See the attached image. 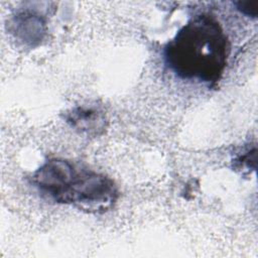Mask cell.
<instances>
[{"label": "cell", "instance_id": "obj_4", "mask_svg": "<svg viewBox=\"0 0 258 258\" xmlns=\"http://www.w3.org/2000/svg\"><path fill=\"white\" fill-rule=\"evenodd\" d=\"M15 31L20 34L25 41L33 42L39 40L44 33V22L35 14L21 13L14 19Z\"/></svg>", "mask_w": 258, "mask_h": 258}, {"label": "cell", "instance_id": "obj_5", "mask_svg": "<svg viewBox=\"0 0 258 258\" xmlns=\"http://www.w3.org/2000/svg\"><path fill=\"white\" fill-rule=\"evenodd\" d=\"M237 9L249 17L256 18L258 15V0H246L235 2Z\"/></svg>", "mask_w": 258, "mask_h": 258}, {"label": "cell", "instance_id": "obj_1", "mask_svg": "<svg viewBox=\"0 0 258 258\" xmlns=\"http://www.w3.org/2000/svg\"><path fill=\"white\" fill-rule=\"evenodd\" d=\"M230 53V42L215 16L202 13L183 25L163 50L167 67L179 78L216 84Z\"/></svg>", "mask_w": 258, "mask_h": 258}, {"label": "cell", "instance_id": "obj_3", "mask_svg": "<svg viewBox=\"0 0 258 258\" xmlns=\"http://www.w3.org/2000/svg\"><path fill=\"white\" fill-rule=\"evenodd\" d=\"M66 118L73 128L87 134H99L105 127V117L95 107H76L67 114Z\"/></svg>", "mask_w": 258, "mask_h": 258}, {"label": "cell", "instance_id": "obj_2", "mask_svg": "<svg viewBox=\"0 0 258 258\" xmlns=\"http://www.w3.org/2000/svg\"><path fill=\"white\" fill-rule=\"evenodd\" d=\"M31 179L42 196L89 213L110 210L119 195L108 176L63 158L48 159Z\"/></svg>", "mask_w": 258, "mask_h": 258}]
</instances>
